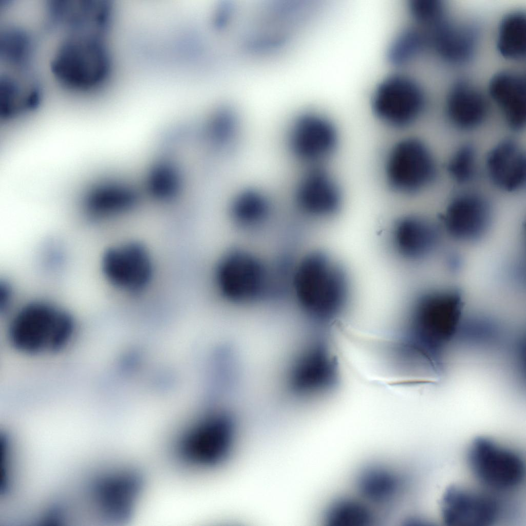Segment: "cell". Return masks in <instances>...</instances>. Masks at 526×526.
I'll use <instances>...</instances> for the list:
<instances>
[{
  "instance_id": "6da1fadb",
  "label": "cell",
  "mask_w": 526,
  "mask_h": 526,
  "mask_svg": "<svg viewBox=\"0 0 526 526\" xmlns=\"http://www.w3.org/2000/svg\"><path fill=\"white\" fill-rule=\"evenodd\" d=\"M236 420L232 410L202 411L181 425L168 445L167 462L176 480H196L217 469L231 456L235 444Z\"/></svg>"
},
{
  "instance_id": "7a4b0ae2",
  "label": "cell",
  "mask_w": 526,
  "mask_h": 526,
  "mask_svg": "<svg viewBox=\"0 0 526 526\" xmlns=\"http://www.w3.org/2000/svg\"><path fill=\"white\" fill-rule=\"evenodd\" d=\"M292 287L304 318L321 329L345 312L350 298L346 269L321 251L309 253L300 260L292 274Z\"/></svg>"
},
{
  "instance_id": "3957f363",
  "label": "cell",
  "mask_w": 526,
  "mask_h": 526,
  "mask_svg": "<svg viewBox=\"0 0 526 526\" xmlns=\"http://www.w3.org/2000/svg\"><path fill=\"white\" fill-rule=\"evenodd\" d=\"M76 329V321L68 310L51 300L36 299L12 312L7 336L11 346L22 354L48 356L66 349Z\"/></svg>"
},
{
  "instance_id": "277c9868",
  "label": "cell",
  "mask_w": 526,
  "mask_h": 526,
  "mask_svg": "<svg viewBox=\"0 0 526 526\" xmlns=\"http://www.w3.org/2000/svg\"><path fill=\"white\" fill-rule=\"evenodd\" d=\"M463 304L462 294L456 288L437 290L420 295L398 339L415 352L442 358L443 349L459 331Z\"/></svg>"
},
{
  "instance_id": "5b68a950",
  "label": "cell",
  "mask_w": 526,
  "mask_h": 526,
  "mask_svg": "<svg viewBox=\"0 0 526 526\" xmlns=\"http://www.w3.org/2000/svg\"><path fill=\"white\" fill-rule=\"evenodd\" d=\"M106 35L69 33L50 62L54 78L63 87L86 92L102 87L111 77L112 56Z\"/></svg>"
},
{
  "instance_id": "8992f818",
  "label": "cell",
  "mask_w": 526,
  "mask_h": 526,
  "mask_svg": "<svg viewBox=\"0 0 526 526\" xmlns=\"http://www.w3.org/2000/svg\"><path fill=\"white\" fill-rule=\"evenodd\" d=\"M278 126L277 145L282 159L297 168L320 165L334 151L337 134L326 117L304 111L286 117Z\"/></svg>"
},
{
  "instance_id": "52a82bcc",
  "label": "cell",
  "mask_w": 526,
  "mask_h": 526,
  "mask_svg": "<svg viewBox=\"0 0 526 526\" xmlns=\"http://www.w3.org/2000/svg\"><path fill=\"white\" fill-rule=\"evenodd\" d=\"M466 457L475 477L491 489L514 490L524 480L525 464L520 454L490 438H475L468 447Z\"/></svg>"
},
{
  "instance_id": "ba28073f",
  "label": "cell",
  "mask_w": 526,
  "mask_h": 526,
  "mask_svg": "<svg viewBox=\"0 0 526 526\" xmlns=\"http://www.w3.org/2000/svg\"><path fill=\"white\" fill-rule=\"evenodd\" d=\"M389 185L405 194L418 193L433 183L438 170L435 158L421 140L405 138L396 143L389 152L385 162Z\"/></svg>"
},
{
  "instance_id": "9c48e42d",
  "label": "cell",
  "mask_w": 526,
  "mask_h": 526,
  "mask_svg": "<svg viewBox=\"0 0 526 526\" xmlns=\"http://www.w3.org/2000/svg\"><path fill=\"white\" fill-rule=\"evenodd\" d=\"M145 201L137 176L126 169L91 186L83 198L82 210L87 220L103 222L132 213Z\"/></svg>"
},
{
  "instance_id": "30bf717a",
  "label": "cell",
  "mask_w": 526,
  "mask_h": 526,
  "mask_svg": "<svg viewBox=\"0 0 526 526\" xmlns=\"http://www.w3.org/2000/svg\"><path fill=\"white\" fill-rule=\"evenodd\" d=\"M220 294L235 304L251 303L263 296L268 288L269 274L256 256L241 250H234L224 255L215 274Z\"/></svg>"
},
{
  "instance_id": "8fae6325",
  "label": "cell",
  "mask_w": 526,
  "mask_h": 526,
  "mask_svg": "<svg viewBox=\"0 0 526 526\" xmlns=\"http://www.w3.org/2000/svg\"><path fill=\"white\" fill-rule=\"evenodd\" d=\"M285 196L300 212L317 218L334 216L341 204L337 184L320 165L294 170L287 183Z\"/></svg>"
},
{
  "instance_id": "7c38bea8",
  "label": "cell",
  "mask_w": 526,
  "mask_h": 526,
  "mask_svg": "<svg viewBox=\"0 0 526 526\" xmlns=\"http://www.w3.org/2000/svg\"><path fill=\"white\" fill-rule=\"evenodd\" d=\"M371 103L374 113L382 121L402 128L410 125L420 117L425 102L418 82L409 76L396 73L378 85Z\"/></svg>"
},
{
  "instance_id": "4fadbf2b",
  "label": "cell",
  "mask_w": 526,
  "mask_h": 526,
  "mask_svg": "<svg viewBox=\"0 0 526 526\" xmlns=\"http://www.w3.org/2000/svg\"><path fill=\"white\" fill-rule=\"evenodd\" d=\"M100 267L107 283L129 293L142 291L153 276V266L148 251L142 245L135 242L107 249L102 256Z\"/></svg>"
},
{
  "instance_id": "5bb4252c",
  "label": "cell",
  "mask_w": 526,
  "mask_h": 526,
  "mask_svg": "<svg viewBox=\"0 0 526 526\" xmlns=\"http://www.w3.org/2000/svg\"><path fill=\"white\" fill-rule=\"evenodd\" d=\"M48 17L68 33L106 35L114 21L110 0H49Z\"/></svg>"
},
{
  "instance_id": "9a60e30c",
  "label": "cell",
  "mask_w": 526,
  "mask_h": 526,
  "mask_svg": "<svg viewBox=\"0 0 526 526\" xmlns=\"http://www.w3.org/2000/svg\"><path fill=\"white\" fill-rule=\"evenodd\" d=\"M493 214L492 206L486 196L478 192L466 191L453 198L442 219L452 238L471 242L486 234L492 222Z\"/></svg>"
},
{
  "instance_id": "2e32d148",
  "label": "cell",
  "mask_w": 526,
  "mask_h": 526,
  "mask_svg": "<svg viewBox=\"0 0 526 526\" xmlns=\"http://www.w3.org/2000/svg\"><path fill=\"white\" fill-rule=\"evenodd\" d=\"M440 505L443 522L453 526L491 525L500 513L494 497L456 485L445 490Z\"/></svg>"
},
{
  "instance_id": "e0dca14e",
  "label": "cell",
  "mask_w": 526,
  "mask_h": 526,
  "mask_svg": "<svg viewBox=\"0 0 526 526\" xmlns=\"http://www.w3.org/2000/svg\"><path fill=\"white\" fill-rule=\"evenodd\" d=\"M406 477L387 463L373 462L364 465L355 478L356 493L383 515L399 505L407 485Z\"/></svg>"
},
{
  "instance_id": "ac0fdd59",
  "label": "cell",
  "mask_w": 526,
  "mask_h": 526,
  "mask_svg": "<svg viewBox=\"0 0 526 526\" xmlns=\"http://www.w3.org/2000/svg\"><path fill=\"white\" fill-rule=\"evenodd\" d=\"M440 237L439 228L435 223L416 215L397 220L390 233L394 251L401 258L412 261L429 256L437 247Z\"/></svg>"
},
{
  "instance_id": "d6986e66",
  "label": "cell",
  "mask_w": 526,
  "mask_h": 526,
  "mask_svg": "<svg viewBox=\"0 0 526 526\" xmlns=\"http://www.w3.org/2000/svg\"><path fill=\"white\" fill-rule=\"evenodd\" d=\"M486 168L490 181L503 191L515 192L525 187V152L513 139L503 140L490 150L486 159Z\"/></svg>"
},
{
  "instance_id": "ffe728a7",
  "label": "cell",
  "mask_w": 526,
  "mask_h": 526,
  "mask_svg": "<svg viewBox=\"0 0 526 526\" xmlns=\"http://www.w3.org/2000/svg\"><path fill=\"white\" fill-rule=\"evenodd\" d=\"M0 78V116L11 120L34 110L40 103L39 82L29 69H12Z\"/></svg>"
},
{
  "instance_id": "44dd1931",
  "label": "cell",
  "mask_w": 526,
  "mask_h": 526,
  "mask_svg": "<svg viewBox=\"0 0 526 526\" xmlns=\"http://www.w3.org/2000/svg\"><path fill=\"white\" fill-rule=\"evenodd\" d=\"M489 92L500 109L508 126L519 131L526 122L525 77L513 71L496 74L489 84Z\"/></svg>"
},
{
  "instance_id": "7402d4cb",
  "label": "cell",
  "mask_w": 526,
  "mask_h": 526,
  "mask_svg": "<svg viewBox=\"0 0 526 526\" xmlns=\"http://www.w3.org/2000/svg\"><path fill=\"white\" fill-rule=\"evenodd\" d=\"M446 112L455 128L470 131L478 128L484 123L488 106L484 96L478 90L468 82L460 80L453 86L449 92Z\"/></svg>"
},
{
  "instance_id": "603a6c76",
  "label": "cell",
  "mask_w": 526,
  "mask_h": 526,
  "mask_svg": "<svg viewBox=\"0 0 526 526\" xmlns=\"http://www.w3.org/2000/svg\"><path fill=\"white\" fill-rule=\"evenodd\" d=\"M383 518L379 511L356 493L332 499L324 510L323 521L324 526H382Z\"/></svg>"
},
{
  "instance_id": "cb8c5ba5",
  "label": "cell",
  "mask_w": 526,
  "mask_h": 526,
  "mask_svg": "<svg viewBox=\"0 0 526 526\" xmlns=\"http://www.w3.org/2000/svg\"><path fill=\"white\" fill-rule=\"evenodd\" d=\"M433 27V42L441 57L455 64L465 63L472 57L477 40L474 27L457 25L444 18Z\"/></svg>"
},
{
  "instance_id": "d4e9b609",
  "label": "cell",
  "mask_w": 526,
  "mask_h": 526,
  "mask_svg": "<svg viewBox=\"0 0 526 526\" xmlns=\"http://www.w3.org/2000/svg\"><path fill=\"white\" fill-rule=\"evenodd\" d=\"M497 49L504 58L512 60L524 59L526 51V20L524 12L516 11L506 15L499 28Z\"/></svg>"
},
{
  "instance_id": "484cf974",
  "label": "cell",
  "mask_w": 526,
  "mask_h": 526,
  "mask_svg": "<svg viewBox=\"0 0 526 526\" xmlns=\"http://www.w3.org/2000/svg\"><path fill=\"white\" fill-rule=\"evenodd\" d=\"M33 45L31 35L24 28L6 27L0 33L1 61L13 69H28Z\"/></svg>"
},
{
  "instance_id": "4316f807",
  "label": "cell",
  "mask_w": 526,
  "mask_h": 526,
  "mask_svg": "<svg viewBox=\"0 0 526 526\" xmlns=\"http://www.w3.org/2000/svg\"><path fill=\"white\" fill-rule=\"evenodd\" d=\"M426 42L425 35L420 30L405 29L390 44L387 53L388 61L397 67L406 65L421 53Z\"/></svg>"
},
{
  "instance_id": "83f0119b",
  "label": "cell",
  "mask_w": 526,
  "mask_h": 526,
  "mask_svg": "<svg viewBox=\"0 0 526 526\" xmlns=\"http://www.w3.org/2000/svg\"><path fill=\"white\" fill-rule=\"evenodd\" d=\"M477 151L471 143H464L453 153L447 165V170L454 180L460 184L472 181L477 171Z\"/></svg>"
},
{
  "instance_id": "f1b7e54d",
  "label": "cell",
  "mask_w": 526,
  "mask_h": 526,
  "mask_svg": "<svg viewBox=\"0 0 526 526\" xmlns=\"http://www.w3.org/2000/svg\"><path fill=\"white\" fill-rule=\"evenodd\" d=\"M409 10L416 21L424 25L433 26L444 18V5L439 1L411 0Z\"/></svg>"
},
{
  "instance_id": "f546056e",
  "label": "cell",
  "mask_w": 526,
  "mask_h": 526,
  "mask_svg": "<svg viewBox=\"0 0 526 526\" xmlns=\"http://www.w3.org/2000/svg\"><path fill=\"white\" fill-rule=\"evenodd\" d=\"M13 291L11 285L7 281L0 284V308L4 311L11 306L13 299Z\"/></svg>"
},
{
  "instance_id": "4dcf8cb0",
  "label": "cell",
  "mask_w": 526,
  "mask_h": 526,
  "mask_svg": "<svg viewBox=\"0 0 526 526\" xmlns=\"http://www.w3.org/2000/svg\"><path fill=\"white\" fill-rule=\"evenodd\" d=\"M128 71V70H127ZM129 72V71H128ZM130 73V72H129ZM131 74V73H130ZM133 76V75H132ZM134 77V76H133ZM135 78V77H134ZM138 82V81H137ZM139 83V82H138Z\"/></svg>"
}]
</instances>
